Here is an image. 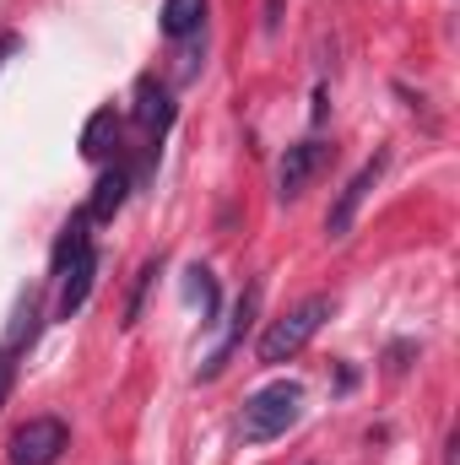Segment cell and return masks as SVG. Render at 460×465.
<instances>
[{"mask_svg":"<svg viewBox=\"0 0 460 465\" xmlns=\"http://www.w3.org/2000/svg\"><path fill=\"white\" fill-rule=\"evenodd\" d=\"M282 22V0H265V27H276Z\"/></svg>","mask_w":460,"mask_h":465,"instance_id":"15","label":"cell"},{"mask_svg":"<svg viewBox=\"0 0 460 465\" xmlns=\"http://www.w3.org/2000/svg\"><path fill=\"white\" fill-rule=\"evenodd\" d=\"M5 49H11V38H0V54H5Z\"/></svg>","mask_w":460,"mask_h":465,"instance_id":"16","label":"cell"},{"mask_svg":"<svg viewBox=\"0 0 460 465\" xmlns=\"http://www.w3.org/2000/svg\"><path fill=\"white\" fill-rule=\"evenodd\" d=\"M135 124H141L146 135H163V130L174 124V104H168V87H157L152 76H141V82H135Z\"/></svg>","mask_w":460,"mask_h":465,"instance_id":"8","label":"cell"},{"mask_svg":"<svg viewBox=\"0 0 460 465\" xmlns=\"http://www.w3.org/2000/svg\"><path fill=\"white\" fill-rule=\"evenodd\" d=\"M125 195H130V173H125V168H109V173L98 179L93 201H87V217H93V223H109L119 206H125Z\"/></svg>","mask_w":460,"mask_h":465,"instance_id":"9","label":"cell"},{"mask_svg":"<svg viewBox=\"0 0 460 465\" xmlns=\"http://www.w3.org/2000/svg\"><path fill=\"white\" fill-rule=\"evenodd\" d=\"M206 16V0H163V33L168 38H190Z\"/></svg>","mask_w":460,"mask_h":465,"instance_id":"10","label":"cell"},{"mask_svg":"<svg viewBox=\"0 0 460 465\" xmlns=\"http://www.w3.org/2000/svg\"><path fill=\"white\" fill-rule=\"evenodd\" d=\"M379 173H385V152H374V157L346 179V190L336 195V206L325 212V232H331V238H346V232H352L357 212H363V201H368V190L379 184Z\"/></svg>","mask_w":460,"mask_h":465,"instance_id":"5","label":"cell"},{"mask_svg":"<svg viewBox=\"0 0 460 465\" xmlns=\"http://www.w3.org/2000/svg\"><path fill=\"white\" fill-rule=\"evenodd\" d=\"M331 320V298H304L298 309H287L265 336H260V362L265 368H276V362H287V357H298V351L309 347L315 336H320V325Z\"/></svg>","mask_w":460,"mask_h":465,"instance_id":"3","label":"cell"},{"mask_svg":"<svg viewBox=\"0 0 460 465\" xmlns=\"http://www.w3.org/2000/svg\"><path fill=\"white\" fill-rule=\"evenodd\" d=\"M298 417H304V384L276 379V384H265V390H255V395L244 401L238 433H244V444H271V439H282Z\"/></svg>","mask_w":460,"mask_h":465,"instance_id":"2","label":"cell"},{"mask_svg":"<svg viewBox=\"0 0 460 465\" xmlns=\"http://www.w3.org/2000/svg\"><path fill=\"white\" fill-rule=\"evenodd\" d=\"M109 141H115V109H98L82 130V152L87 157H109Z\"/></svg>","mask_w":460,"mask_h":465,"instance_id":"11","label":"cell"},{"mask_svg":"<svg viewBox=\"0 0 460 465\" xmlns=\"http://www.w3.org/2000/svg\"><path fill=\"white\" fill-rule=\"evenodd\" d=\"M185 276H190V282H185V292H190V298L201 303V314L212 320V314H217V282H212V271H201V265H195V271H185Z\"/></svg>","mask_w":460,"mask_h":465,"instance_id":"12","label":"cell"},{"mask_svg":"<svg viewBox=\"0 0 460 465\" xmlns=\"http://www.w3.org/2000/svg\"><path fill=\"white\" fill-rule=\"evenodd\" d=\"M71 450V428L60 417H27L11 433V465H55Z\"/></svg>","mask_w":460,"mask_h":465,"instance_id":"4","label":"cell"},{"mask_svg":"<svg viewBox=\"0 0 460 465\" xmlns=\"http://www.w3.org/2000/svg\"><path fill=\"white\" fill-rule=\"evenodd\" d=\"M11 379H16V362H11V351H0V406L11 395Z\"/></svg>","mask_w":460,"mask_h":465,"instance_id":"14","label":"cell"},{"mask_svg":"<svg viewBox=\"0 0 460 465\" xmlns=\"http://www.w3.org/2000/svg\"><path fill=\"white\" fill-rule=\"evenodd\" d=\"M325 163H331V146H325V141H298V146H287V157H282V168H276V195H282V201H298V195L309 190V179H315Z\"/></svg>","mask_w":460,"mask_h":465,"instance_id":"6","label":"cell"},{"mask_svg":"<svg viewBox=\"0 0 460 465\" xmlns=\"http://www.w3.org/2000/svg\"><path fill=\"white\" fill-rule=\"evenodd\" d=\"M87 212L82 217H71L65 232H60V243H55V276H60V298H55V314L60 320H71L82 303H87V292H93V276H98V249H93V232H87Z\"/></svg>","mask_w":460,"mask_h":465,"instance_id":"1","label":"cell"},{"mask_svg":"<svg viewBox=\"0 0 460 465\" xmlns=\"http://www.w3.org/2000/svg\"><path fill=\"white\" fill-rule=\"evenodd\" d=\"M152 276H157V260H146V265L135 271V287H130V303H125V320H119L125 331L141 320V303H146V287H152Z\"/></svg>","mask_w":460,"mask_h":465,"instance_id":"13","label":"cell"},{"mask_svg":"<svg viewBox=\"0 0 460 465\" xmlns=\"http://www.w3.org/2000/svg\"><path fill=\"white\" fill-rule=\"evenodd\" d=\"M255 309H260V287H244V298H238V309H233L228 336H223V341H217V351L201 362V373H195V379H217V373L228 368V357L244 347V336H249V320H255Z\"/></svg>","mask_w":460,"mask_h":465,"instance_id":"7","label":"cell"}]
</instances>
